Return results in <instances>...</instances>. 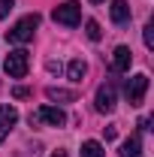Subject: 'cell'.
I'll use <instances>...</instances> for the list:
<instances>
[{"mask_svg":"<svg viewBox=\"0 0 154 157\" xmlns=\"http://www.w3.org/2000/svg\"><path fill=\"white\" fill-rule=\"evenodd\" d=\"M37 27H39V15H37V12H33V15H24V18H18L9 30H6V39L15 42V45H24V42L33 39Z\"/></svg>","mask_w":154,"mask_h":157,"instance_id":"obj_1","label":"cell"},{"mask_svg":"<svg viewBox=\"0 0 154 157\" xmlns=\"http://www.w3.org/2000/svg\"><path fill=\"white\" fill-rule=\"evenodd\" d=\"M30 124L33 127H64L67 124V115L58 106H39L37 112H30Z\"/></svg>","mask_w":154,"mask_h":157,"instance_id":"obj_2","label":"cell"},{"mask_svg":"<svg viewBox=\"0 0 154 157\" xmlns=\"http://www.w3.org/2000/svg\"><path fill=\"white\" fill-rule=\"evenodd\" d=\"M27 67H30V58H27V52H24V48L9 52L6 60H3V70L9 73V78H24V76H27Z\"/></svg>","mask_w":154,"mask_h":157,"instance_id":"obj_3","label":"cell"},{"mask_svg":"<svg viewBox=\"0 0 154 157\" xmlns=\"http://www.w3.org/2000/svg\"><path fill=\"white\" fill-rule=\"evenodd\" d=\"M52 18L58 21V24H64V27H76L79 21H82V6H79L76 0H67V3L55 6Z\"/></svg>","mask_w":154,"mask_h":157,"instance_id":"obj_4","label":"cell"},{"mask_svg":"<svg viewBox=\"0 0 154 157\" xmlns=\"http://www.w3.org/2000/svg\"><path fill=\"white\" fill-rule=\"evenodd\" d=\"M145 91H148V76H145V73H136L133 78H127L124 94H127V103H130V106H139V103L145 100Z\"/></svg>","mask_w":154,"mask_h":157,"instance_id":"obj_5","label":"cell"},{"mask_svg":"<svg viewBox=\"0 0 154 157\" xmlns=\"http://www.w3.org/2000/svg\"><path fill=\"white\" fill-rule=\"evenodd\" d=\"M94 106H97V112H112L115 109V85H100L97 88V97H94Z\"/></svg>","mask_w":154,"mask_h":157,"instance_id":"obj_6","label":"cell"},{"mask_svg":"<svg viewBox=\"0 0 154 157\" xmlns=\"http://www.w3.org/2000/svg\"><path fill=\"white\" fill-rule=\"evenodd\" d=\"M15 121H18V109L15 106H0V142L9 136V130L15 127Z\"/></svg>","mask_w":154,"mask_h":157,"instance_id":"obj_7","label":"cell"},{"mask_svg":"<svg viewBox=\"0 0 154 157\" xmlns=\"http://www.w3.org/2000/svg\"><path fill=\"white\" fill-rule=\"evenodd\" d=\"M130 63H133V52H130L127 45H118L115 52H112V70H115V73H127Z\"/></svg>","mask_w":154,"mask_h":157,"instance_id":"obj_8","label":"cell"},{"mask_svg":"<svg viewBox=\"0 0 154 157\" xmlns=\"http://www.w3.org/2000/svg\"><path fill=\"white\" fill-rule=\"evenodd\" d=\"M109 15H112L115 24H127V21H130V3H127V0H112Z\"/></svg>","mask_w":154,"mask_h":157,"instance_id":"obj_9","label":"cell"},{"mask_svg":"<svg viewBox=\"0 0 154 157\" xmlns=\"http://www.w3.org/2000/svg\"><path fill=\"white\" fill-rule=\"evenodd\" d=\"M85 73H88V63H85V60L82 58H73L70 60V67H67V76H70V82H82V78H85Z\"/></svg>","mask_w":154,"mask_h":157,"instance_id":"obj_10","label":"cell"},{"mask_svg":"<svg viewBox=\"0 0 154 157\" xmlns=\"http://www.w3.org/2000/svg\"><path fill=\"white\" fill-rule=\"evenodd\" d=\"M139 154H142V139H139V133H133L121 145V157H139Z\"/></svg>","mask_w":154,"mask_h":157,"instance_id":"obj_11","label":"cell"},{"mask_svg":"<svg viewBox=\"0 0 154 157\" xmlns=\"http://www.w3.org/2000/svg\"><path fill=\"white\" fill-rule=\"evenodd\" d=\"M45 97L52 100V103H73V100H76V91H67V88H48Z\"/></svg>","mask_w":154,"mask_h":157,"instance_id":"obj_12","label":"cell"},{"mask_svg":"<svg viewBox=\"0 0 154 157\" xmlns=\"http://www.w3.org/2000/svg\"><path fill=\"white\" fill-rule=\"evenodd\" d=\"M82 157H106V151L97 139H88V142H82Z\"/></svg>","mask_w":154,"mask_h":157,"instance_id":"obj_13","label":"cell"},{"mask_svg":"<svg viewBox=\"0 0 154 157\" xmlns=\"http://www.w3.org/2000/svg\"><path fill=\"white\" fill-rule=\"evenodd\" d=\"M85 33H88V39H94V42L103 36V30H100V24H97L94 18H88V21H85Z\"/></svg>","mask_w":154,"mask_h":157,"instance_id":"obj_14","label":"cell"},{"mask_svg":"<svg viewBox=\"0 0 154 157\" xmlns=\"http://www.w3.org/2000/svg\"><path fill=\"white\" fill-rule=\"evenodd\" d=\"M142 39H145V45H148V48L154 45V24H145V30H142Z\"/></svg>","mask_w":154,"mask_h":157,"instance_id":"obj_15","label":"cell"},{"mask_svg":"<svg viewBox=\"0 0 154 157\" xmlns=\"http://www.w3.org/2000/svg\"><path fill=\"white\" fill-rule=\"evenodd\" d=\"M12 3H15V0H0V18H6V15L12 12Z\"/></svg>","mask_w":154,"mask_h":157,"instance_id":"obj_16","label":"cell"},{"mask_svg":"<svg viewBox=\"0 0 154 157\" xmlns=\"http://www.w3.org/2000/svg\"><path fill=\"white\" fill-rule=\"evenodd\" d=\"M12 97H15V100H24V97H30V88H24V85H18V88L12 91Z\"/></svg>","mask_w":154,"mask_h":157,"instance_id":"obj_17","label":"cell"},{"mask_svg":"<svg viewBox=\"0 0 154 157\" xmlns=\"http://www.w3.org/2000/svg\"><path fill=\"white\" fill-rule=\"evenodd\" d=\"M45 67H48V73H60V63H58V60H48Z\"/></svg>","mask_w":154,"mask_h":157,"instance_id":"obj_18","label":"cell"},{"mask_svg":"<svg viewBox=\"0 0 154 157\" xmlns=\"http://www.w3.org/2000/svg\"><path fill=\"white\" fill-rule=\"evenodd\" d=\"M52 157H67V154H64V151H58V154H52Z\"/></svg>","mask_w":154,"mask_h":157,"instance_id":"obj_19","label":"cell"},{"mask_svg":"<svg viewBox=\"0 0 154 157\" xmlns=\"http://www.w3.org/2000/svg\"><path fill=\"white\" fill-rule=\"evenodd\" d=\"M91 3H103V0H91Z\"/></svg>","mask_w":154,"mask_h":157,"instance_id":"obj_20","label":"cell"}]
</instances>
